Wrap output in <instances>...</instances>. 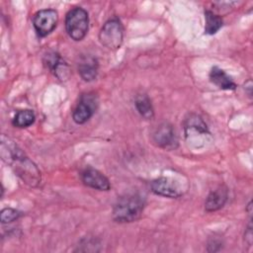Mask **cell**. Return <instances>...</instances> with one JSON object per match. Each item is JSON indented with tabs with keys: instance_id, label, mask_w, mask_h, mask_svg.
<instances>
[{
	"instance_id": "obj_12",
	"label": "cell",
	"mask_w": 253,
	"mask_h": 253,
	"mask_svg": "<svg viewBox=\"0 0 253 253\" xmlns=\"http://www.w3.org/2000/svg\"><path fill=\"white\" fill-rule=\"evenodd\" d=\"M98 60L92 55H83L78 62V73L87 82L93 81L98 74Z\"/></svg>"
},
{
	"instance_id": "obj_8",
	"label": "cell",
	"mask_w": 253,
	"mask_h": 253,
	"mask_svg": "<svg viewBox=\"0 0 253 253\" xmlns=\"http://www.w3.org/2000/svg\"><path fill=\"white\" fill-rule=\"evenodd\" d=\"M152 137L153 141L161 148L173 149L178 145V139L174 128L168 123H162L157 126L152 134Z\"/></svg>"
},
{
	"instance_id": "obj_1",
	"label": "cell",
	"mask_w": 253,
	"mask_h": 253,
	"mask_svg": "<svg viewBox=\"0 0 253 253\" xmlns=\"http://www.w3.org/2000/svg\"><path fill=\"white\" fill-rule=\"evenodd\" d=\"M1 155L3 160L11 165L15 174L24 183L31 187H37L41 183V171L37 165L4 135H2L1 140Z\"/></svg>"
},
{
	"instance_id": "obj_19",
	"label": "cell",
	"mask_w": 253,
	"mask_h": 253,
	"mask_svg": "<svg viewBox=\"0 0 253 253\" xmlns=\"http://www.w3.org/2000/svg\"><path fill=\"white\" fill-rule=\"evenodd\" d=\"M244 238H245V242L251 246L252 245V240H253V234H252V221L250 219L249 223H248V226H247V229L245 231V234H244Z\"/></svg>"
},
{
	"instance_id": "obj_10",
	"label": "cell",
	"mask_w": 253,
	"mask_h": 253,
	"mask_svg": "<svg viewBox=\"0 0 253 253\" xmlns=\"http://www.w3.org/2000/svg\"><path fill=\"white\" fill-rule=\"evenodd\" d=\"M83 184L92 189L100 191H109L111 184L109 179L100 171L94 168H87L81 174Z\"/></svg>"
},
{
	"instance_id": "obj_14",
	"label": "cell",
	"mask_w": 253,
	"mask_h": 253,
	"mask_svg": "<svg viewBox=\"0 0 253 253\" xmlns=\"http://www.w3.org/2000/svg\"><path fill=\"white\" fill-rule=\"evenodd\" d=\"M210 79L214 85L222 90H234L236 88V84L233 82L231 77L226 74L223 69L217 66H213L211 69Z\"/></svg>"
},
{
	"instance_id": "obj_9",
	"label": "cell",
	"mask_w": 253,
	"mask_h": 253,
	"mask_svg": "<svg viewBox=\"0 0 253 253\" xmlns=\"http://www.w3.org/2000/svg\"><path fill=\"white\" fill-rule=\"evenodd\" d=\"M43 62L50 72L59 80H67L69 77V66L55 51H48L44 54Z\"/></svg>"
},
{
	"instance_id": "obj_17",
	"label": "cell",
	"mask_w": 253,
	"mask_h": 253,
	"mask_svg": "<svg viewBox=\"0 0 253 253\" xmlns=\"http://www.w3.org/2000/svg\"><path fill=\"white\" fill-rule=\"evenodd\" d=\"M35 120L36 116L32 110H20L16 113L12 121V124L14 126L24 128L33 125L35 123Z\"/></svg>"
},
{
	"instance_id": "obj_6",
	"label": "cell",
	"mask_w": 253,
	"mask_h": 253,
	"mask_svg": "<svg viewBox=\"0 0 253 253\" xmlns=\"http://www.w3.org/2000/svg\"><path fill=\"white\" fill-rule=\"evenodd\" d=\"M97 105L98 99L94 93L82 94L72 113L73 121L78 125L85 124L94 115Z\"/></svg>"
},
{
	"instance_id": "obj_3",
	"label": "cell",
	"mask_w": 253,
	"mask_h": 253,
	"mask_svg": "<svg viewBox=\"0 0 253 253\" xmlns=\"http://www.w3.org/2000/svg\"><path fill=\"white\" fill-rule=\"evenodd\" d=\"M65 29L73 41H82L89 29L88 13L81 7L69 10L65 17Z\"/></svg>"
},
{
	"instance_id": "obj_2",
	"label": "cell",
	"mask_w": 253,
	"mask_h": 253,
	"mask_svg": "<svg viewBox=\"0 0 253 253\" xmlns=\"http://www.w3.org/2000/svg\"><path fill=\"white\" fill-rule=\"evenodd\" d=\"M145 200L137 194H125L120 197L113 207V218L120 223L132 222L137 220L144 210Z\"/></svg>"
},
{
	"instance_id": "obj_13",
	"label": "cell",
	"mask_w": 253,
	"mask_h": 253,
	"mask_svg": "<svg viewBox=\"0 0 253 253\" xmlns=\"http://www.w3.org/2000/svg\"><path fill=\"white\" fill-rule=\"evenodd\" d=\"M228 198V190L225 186H219L211 191L205 202V210L207 211H215L220 210L226 203Z\"/></svg>"
},
{
	"instance_id": "obj_16",
	"label": "cell",
	"mask_w": 253,
	"mask_h": 253,
	"mask_svg": "<svg viewBox=\"0 0 253 253\" xmlns=\"http://www.w3.org/2000/svg\"><path fill=\"white\" fill-rule=\"evenodd\" d=\"M205 20H206L205 33L207 35L216 34L223 25V21L221 17L210 10L205 11Z\"/></svg>"
},
{
	"instance_id": "obj_15",
	"label": "cell",
	"mask_w": 253,
	"mask_h": 253,
	"mask_svg": "<svg viewBox=\"0 0 253 253\" xmlns=\"http://www.w3.org/2000/svg\"><path fill=\"white\" fill-rule=\"evenodd\" d=\"M134 105H135L137 112L139 113V115L142 118H144L146 120H150L153 118V116H154L153 107H152L151 101L147 95H145V94L137 95L135 98V101H134Z\"/></svg>"
},
{
	"instance_id": "obj_11",
	"label": "cell",
	"mask_w": 253,
	"mask_h": 253,
	"mask_svg": "<svg viewBox=\"0 0 253 253\" xmlns=\"http://www.w3.org/2000/svg\"><path fill=\"white\" fill-rule=\"evenodd\" d=\"M184 130L185 136L188 141L196 138L197 134L199 135H208L210 134L209 128L204 122V120L195 114L190 115L184 123Z\"/></svg>"
},
{
	"instance_id": "obj_7",
	"label": "cell",
	"mask_w": 253,
	"mask_h": 253,
	"mask_svg": "<svg viewBox=\"0 0 253 253\" xmlns=\"http://www.w3.org/2000/svg\"><path fill=\"white\" fill-rule=\"evenodd\" d=\"M151 191L158 196L176 199L183 195V191L180 188L178 182L172 177H159L154 179L150 185Z\"/></svg>"
},
{
	"instance_id": "obj_5",
	"label": "cell",
	"mask_w": 253,
	"mask_h": 253,
	"mask_svg": "<svg viewBox=\"0 0 253 253\" xmlns=\"http://www.w3.org/2000/svg\"><path fill=\"white\" fill-rule=\"evenodd\" d=\"M58 14L53 9H42L33 17V25L39 37L43 38L49 35L56 27Z\"/></svg>"
},
{
	"instance_id": "obj_4",
	"label": "cell",
	"mask_w": 253,
	"mask_h": 253,
	"mask_svg": "<svg viewBox=\"0 0 253 253\" xmlns=\"http://www.w3.org/2000/svg\"><path fill=\"white\" fill-rule=\"evenodd\" d=\"M100 42L111 50L121 47L124 41V27L117 18L108 20L99 32Z\"/></svg>"
},
{
	"instance_id": "obj_18",
	"label": "cell",
	"mask_w": 253,
	"mask_h": 253,
	"mask_svg": "<svg viewBox=\"0 0 253 253\" xmlns=\"http://www.w3.org/2000/svg\"><path fill=\"white\" fill-rule=\"evenodd\" d=\"M21 216V212L12 208H6L1 211L0 220L2 223H10L17 220Z\"/></svg>"
}]
</instances>
